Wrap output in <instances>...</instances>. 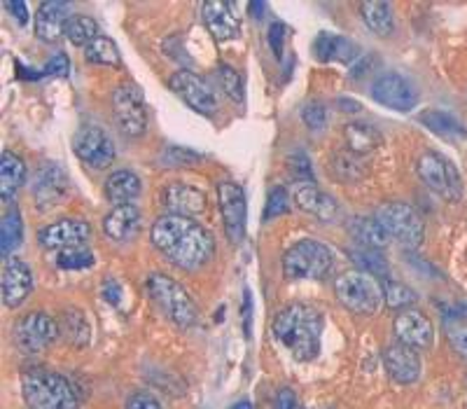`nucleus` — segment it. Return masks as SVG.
Segmentation results:
<instances>
[{
  "mask_svg": "<svg viewBox=\"0 0 467 409\" xmlns=\"http://www.w3.org/2000/svg\"><path fill=\"white\" fill-rule=\"evenodd\" d=\"M215 78H218L220 87L224 89V94L232 99L234 103H241L244 101V80H241V75L227 64H220L215 68Z\"/></svg>",
  "mask_w": 467,
  "mask_h": 409,
  "instance_id": "obj_39",
  "label": "nucleus"
},
{
  "mask_svg": "<svg viewBox=\"0 0 467 409\" xmlns=\"http://www.w3.org/2000/svg\"><path fill=\"white\" fill-rule=\"evenodd\" d=\"M124 409H164V407H161V403L154 398L152 393L140 391V393H133L131 398L127 400V407Z\"/></svg>",
  "mask_w": 467,
  "mask_h": 409,
  "instance_id": "obj_46",
  "label": "nucleus"
},
{
  "mask_svg": "<svg viewBox=\"0 0 467 409\" xmlns=\"http://www.w3.org/2000/svg\"><path fill=\"white\" fill-rule=\"evenodd\" d=\"M31 192L33 199H36V206H40L43 211L58 206L70 192L68 175L58 164H45L33 178Z\"/></svg>",
  "mask_w": 467,
  "mask_h": 409,
  "instance_id": "obj_16",
  "label": "nucleus"
},
{
  "mask_svg": "<svg viewBox=\"0 0 467 409\" xmlns=\"http://www.w3.org/2000/svg\"><path fill=\"white\" fill-rule=\"evenodd\" d=\"M395 340L404 346H411L416 351H428L435 344V328L431 319L419 311V309H407L395 316L393 323Z\"/></svg>",
  "mask_w": 467,
  "mask_h": 409,
  "instance_id": "obj_15",
  "label": "nucleus"
},
{
  "mask_svg": "<svg viewBox=\"0 0 467 409\" xmlns=\"http://www.w3.org/2000/svg\"><path fill=\"white\" fill-rule=\"evenodd\" d=\"M332 173H335V178H339L344 183H356L360 181L365 169H362L358 154L337 152L335 160H332Z\"/></svg>",
  "mask_w": 467,
  "mask_h": 409,
  "instance_id": "obj_37",
  "label": "nucleus"
},
{
  "mask_svg": "<svg viewBox=\"0 0 467 409\" xmlns=\"http://www.w3.org/2000/svg\"><path fill=\"white\" fill-rule=\"evenodd\" d=\"M106 199L115 206H124V204H131L133 199H139V194L143 192V183L133 171H115L106 178Z\"/></svg>",
  "mask_w": 467,
  "mask_h": 409,
  "instance_id": "obj_26",
  "label": "nucleus"
},
{
  "mask_svg": "<svg viewBox=\"0 0 467 409\" xmlns=\"http://www.w3.org/2000/svg\"><path fill=\"white\" fill-rule=\"evenodd\" d=\"M218 202L223 211L224 232L232 239V244H241L245 236V218H248V206H245V194L241 185L232 181H224L218 185Z\"/></svg>",
  "mask_w": 467,
  "mask_h": 409,
  "instance_id": "obj_14",
  "label": "nucleus"
},
{
  "mask_svg": "<svg viewBox=\"0 0 467 409\" xmlns=\"http://www.w3.org/2000/svg\"><path fill=\"white\" fill-rule=\"evenodd\" d=\"M91 236L89 223L82 218H61L37 232V241L47 250H64L85 246Z\"/></svg>",
  "mask_w": 467,
  "mask_h": 409,
  "instance_id": "obj_17",
  "label": "nucleus"
},
{
  "mask_svg": "<svg viewBox=\"0 0 467 409\" xmlns=\"http://www.w3.org/2000/svg\"><path fill=\"white\" fill-rule=\"evenodd\" d=\"M85 58L91 64L101 66H119L122 64V57H119V49L112 43L110 37H96L89 47H85Z\"/></svg>",
  "mask_w": 467,
  "mask_h": 409,
  "instance_id": "obj_36",
  "label": "nucleus"
},
{
  "mask_svg": "<svg viewBox=\"0 0 467 409\" xmlns=\"http://www.w3.org/2000/svg\"><path fill=\"white\" fill-rule=\"evenodd\" d=\"M416 173H419V178L425 185L431 187L432 192H437L446 202H458L462 197L461 173L440 152L428 150V152L420 154L419 160H416Z\"/></svg>",
  "mask_w": 467,
  "mask_h": 409,
  "instance_id": "obj_8",
  "label": "nucleus"
},
{
  "mask_svg": "<svg viewBox=\"0 0 467 409\" xmlns=\"http://www.w3.org/2000/svg\"><path fill=\"white\" fill-rule=\"evenodd\" d=\"M140 229H143V215L136 204L115 206L103 218V232L108 239L117 241V244H129V241L139 239Z\"/></svg>",
  "mask_w": 467,
  "mask_h": 409,
  "instance_id": "obj_21",
  "label": "nucleus"
},
{
  "mask_svg": "<svg viewBox=\"0 0 467 409\" xmlns=\"http://www.w3.org/2000/svg\"><path fill=\"white\" fill-rule=\"evenodd\" d=\"M26 183V164L15 152L5 150L0 157V197L10 204L19 187Z\"/></svg>",
  "mask_w": 467,
  "mask_h": 409,
  "instance_id": "obj_30",
  "label": "nucleus"
},
{
  "mask_svg": "<svg viewBox=\"0 0 467 409\" xmlns=\"http://www.w3.org/2000/svg\"><path fill=\"white\" fill-rule=\"evenodd\" d=\"M292 197H295V204L304 213L323 220V223H335V220L341 218L339 202L325 190H320L318 185H314V183H297Z\"/></svg>",
  "mask_w": 467,
  "mask_h": 409,
  "instance_id": "obj_18",
  "label": "nucleus"
},
{
  "mask_svg": "<svg viewBox=\"0 0 467 409\" xmlns=\"http://www.w3.org/2000/svg\"><path fill=\"white\" fill-rule=\"evenodd\" d=\"M287 211H290V197H287V192L283 190V187H274V190L269 192V197H266L265 220L281 218Z\"/></svg>",
  "mask_w": 467,
  "mask_h": 409,
  "instance_id": "obj_41",
  "label": "nucleus"
},
{
  "mask_svg": "<svg viewBox=\"0 0 467 409\" xmlns=\"http://www.w3.org/2000/svg\"><path fill=\"white\" fill-rule=\"evenodd\" d=\"M232 409H253V404L245 403V400H244V403H236V404H234Z\"/></svg>",
  "mask_w": 467,
  "mask_h": 409,
  "instance_id": "obj_53",
  "label": "nucleus"
},
{
  "mask_svg": "<svg viewBox=\"0 0 467 409\" xmlns=\"http://www.w3.org/2000/svg\"><path fill=\"white\" fill-rule=\"evenodd\" d=\"M302 120L311 131H323L325 124H327V110L320 101H308L302 108Z\"/></svg>",
  "mask_w": 467,
  "mask_h": 409,
  "instance_id": "obj_42",
  "label": "nucleus"
},
{
  "mask_svg": "<svg viewBox=\"0 0 467 409\" xmlns=\"http://www.w3.org/2000/svg\"><path fill=\"white\" fill-rule=\"evenodd\" d=\"M290 169L292 173L297 175V183H314V169H311V162L304 152H295L290 157Z\"/></svg>",
  "mask_w": 467,
  "mask_h": 409,
  "instance_id": "obj_44",
  "label": "nucleus"
},
{
  "mask_svg": "<svg viewBox=\"0 0 467 409\" xmlns=\"http://www.w3.org/2000/svg\"><path fill=\"white\" fill-rule=\"evenodd\" d=\"M383 367H386L388 377L393 382L404 383H416L420 379V358L416 349L404 344H390L383 351Z\"/></svg>",
  "mask_w": 467,
  "mask_h": 409,
  "instance_id": "obj_20",
  "label": "nucleus"
},
{
  "mask_svg": "<svg viewBox=\"0 0 467 409\" xmlns=\"http://www.w3.org/2000/svg\"><path fill=\"white\" fill-rule=\"evenodd\" d=\"M66 37H68V43L78 45V47H89L96 37H101V33H99V24L91 16L75 15L66 24Z\"/></svg>",
  "mask_w": 467,
  "mask_h": 409,
  "instance_id": "obj_34",
  "label": "nucleus"
},
{
  "mask_svg": "<svg viewBox=\"0 0 467 409\" xmlns=\"http://www.w3.org/2000/svg\"><path fill=\"white\" fill-rule=\"evenodd\" d=\"M58 335L66 344L75 346V349H82L91 341V323L87 319V314L82 309H66L61 319H58Z\"/></svg>",
  "mask_w": 467,
  "mask_h": 409,
  "instance_id": "obj_28",
  "label": "nucleus"
},
{
  "mask_svg": "<svg viewBox=\"0 0 467 409\" xmlns=\"http://www.w3.org/2000/svg\"><path fill=\"white\" fill-rule=\"evenodd\" d=\"M103 298H106L110 304H119V283L108 278L106 286H103Z\"/></svg>",
  "mask_w": 467,
  "mask_h": 409,
  "instance_id": "obj_50",
  "label": "nucleus"
},
{
  "mask_svg": "<svg viewBox=\"0 0 467 409\" xmlns=\"http://www.w3.org/2000/svg\"><path fill=\"white\" fill-rule=\"evenodd\" d=\"M348 236L358 244V248L381 250L390 244V234L383 229L377 218H353L348 225Z\"/></svg>",
  "mask_w": 467,
  "mask_h": 409,
  "instance_id": "obj_27",
  "label": "nucleus"
},
{
  "mask_svg": "<svg viewBox=\"0 0 467 409\" xmlns=\"http://www.w3.org/2000/svg\"><path fill=\"white\" fill-rule=\"evenodd\" d=\"M148 295L161 314L178 328L187 330L199 323V307L192 299L190 292L166 274H150L148 277Z\"/></svg>",
  "mask_w": 467,
  "mask_h": 409,
  "instance_id": "obj_4",
  "label": "nucleus"
},
{
  "mask_svg": "<svg viewBox=\"0 0 467 409\" xmlns=\"http://www.w3.org/2000/svg\"><path fill=\"white\" fill-rule=\"evenodd\" d=\"M350 257H353V262H356L358 267H362V271H365V274H372V277L386 274V269H388L386 260H383V256L379 253V250L356 248V250H350Z\"/></svg>",
  "mask_w": 467,
  "mask_h": 409,
  "instance_id": "obj_40",
  "label": "nucleus"
},
{
  "mask_svg": "<svg viewBox=\"0 0 467 409\" xmlns=\"http://www.w3.org/2000/svg\"><path fill=\"white\" fill-rule=\"evenodd\" d=\"M374 218L383 225L390 239H398L402 246L419 248L425 239V223L414 206L402 202H388L374 211Z\"/></svg>",
  "mask_w": 467,
  "mask_h": 409,
  "instance_id": "obj_7",
  "label": "nucleus"
},
{
  "mask_svg": "<svg viewBox=\"0 0 467 409\" xmlns=\"http://www.w3.org/2000/svg\"><path fill=\"white\" fill-rule=\"evenodd\" d=\"M24 239V220L19 208H10L3 215V225H0V256L10 257L12 250L19 248Z\"/></svg>",
  "mask_w": 467,
  "mask_h": 409,
  "instance_id": "obj_33",
  "label": "nucleus"
},
{
  "mask_svg": "<svg viewBox=\"0 0 467 409\" xmlns=\"http://www.w3.org/2000/svg\"><path fill=\"white\" fill-rule=\"evenodd\" d=\"M335 265L332 250L316 239L297 241L283 256V274L287 281H320Z\"/></svg>",
  "mask_w": 467,
  "mask_h": 409,
  "instance_id": "obj_5",
  "label": "nucleus"
},
{
  "mask_svg": "<svg viewBox=\"0 0 467 409\" xmlns=\"http://www.w3.org/2000/svg\"><path fill=\"white\" fill-rule=\"evenodd\" d=\"M383 302H386L388 309H395V311H407V309H411L416 304V299H419V295H416L414 290L409 286H404V283L400 281H383Z\"/></svg>",
  "mask_w": 467,
  "mask_h": 409,
  "instance_id": "obj_35",
  "label": "nucleus"
},
{
  "mask_svg": "<svg viewBox=\"0 0 467 409\" xmlns=\"http://www.w3.org/2000/svg\"><path fill=\"white\" fill-rule=\"evenodd\" d=\"M150 239L171 265L182 271L199 269L215 253V239L211 229L199 225L197 220L173 215V213H166L154 220Z\"/></svg>",
  "mask_w": 467,
  "mask_h": 409,
  "instance_id": "obj_1",
  "label": "nucleus"
},
{
  "mask_svg": "<svg viewBox=\"0 0 467 409\" xmlns=\"http://www.w3.org/2000/svg\"><path fill=\"white\" fill-rule=\"evenodd\" d=\"M164 206L166 211L173 213V215H199V213L206 211V194H203L199 187L187 185V183H169L164 187Z\"/></svg>",
  "mask_w": 467,
  "mask_h": 409,
  "instance_id": "obj_22",
  "label": "nucleus"
},
{
  "mask_svg": "<svg viewBox=\"0 0 467 409\" xmlns=\"http://www.w3.org/2000/svg\"><path fill=\"white\" fill-rule=\"evenodd\" d=\"M12 337H15V344L26 353H40V351L49 349L57 337H61L58 335V320H54L45 311H31L16 320Z\"/></svg>",
  "mask_w": 467,
  "mask_h": 409,
  "instance_id": "obj_10",
  "label": "nucleus"
},
{
  "mask_svg": "<svg viewBox=\"0 0 467 409\" xmlns=\"http://www.w3.org/2000/svg\"><path fill=\"white\" fill-rule=\"evenodd\" d=\"M5 10L15 16V22L19 26L28 22V10H26V3H5Z\"/></svg>",
  "mask_w": 467,
  "mask_h": 409,
  "instance_id": "obj_49",
  "label": "nucleus"
},
{
  "mask_svg": "<svg viewBox=\"0 0 467 409\" xmlns=\"http://www.w3.org/2000/svg\"><path fill=\"white\" fill-rule=\"evenodd\" d=\"M112 110H115V122L122 129V133L131 139L143 136L148 129V110H145L143 91L139 87L131 82L117 87L112 94Z\"/></svg>",
  "mask_w": 467,
  "mask_h": 409,
  "instance_id": "obj_9",
  "label": "nucleus"
},
{
  "mask_svg": "<svg viewBox=\"0 0 467 409\" xmlns=\"http://www.w3.org/2000/svg\"><path fill=\"white\" fill-rule=\"evenodd\" d=\"M278 409H297V403H295V395L287 391V388H283L281 393H278Z\"/></svg>",
  "mask_w": 467,
  "mask_h": 409,
  "instance_id": "obj_51",
  "label": "nucleus"
},
{
  "mask_svg": "<svg viewBox=\"0 0 467 409\" xmlns=\"http://www.w3.org/2000/svg\"><path fill=\"white\" fill-rule=\"evenodd\" d=\"M360 15L362 22L367 24V28L377 36L388 37L393 36L395 31V16H393V7L388 5V3H362L360 5Z\"/></svg>",
  "mask_w": 467,
  "mask_h": 409,
  "instance_id": "obj_32",
  "label": "nucleus"
},
{
  "mask_svg": "<svg viewBox=\"0 0 467 409\" xmlns=\"http://www.w3.org/2000/svg\"><path fill=\"white\" fill-rule=\"evenodd\" d=\"M344 141L348 152L353 154H367L374 152V150L381 145V133H379L377 127L367 122H348L344 127Z\"/></svg>",
  "mask_w": 467,
  "mask_h": 409,
  "instance_id": "obj_31",
  "label": "nucleus"
},
{
  "mask_svg": "<svg viewBox=\"0 0 467 409\" xmlns=\"http://www.w3.org/2000/svg\"><path fill=\"white\" fill-rule=\"evenodd\" d=\"M57 267L61 269H87L96 262L94 253H91L87 246H73V248H64V250H57Z\"/></svg>",
  "mask_w": 467,
  "mask_h": 409,
  "instance_id": "obj_38",
  "label": "nucleus"
},
{
  "mask_svg": "<svg viewBox=\"0 0 467 409\" xmlns=\"http://www.w3.org/2000/svg\"><path fill=\"white\" fill-rule=\"evenodd\" d=\"M68 70H70L68 57H66L64 52H58V54H54L52 58H49L43 73L45 75H58V78H66V75H68Z\"/></svg>",
  "mask_w": 467,
  "mask_h": 409,
  "instance_id": "obj_47",
  "label": "nucleus"
},
{
  "mask_svg": "<svg viewBox=\"0 0 467 409\" xmlns=\"http://www.w3.org/2000/svg\"><path fill=\"white\" fill-rule=\"evenodd\" d=\"M339 106H341V108H348V110H346V112H358V110H360V103H356V101H346V99H341Z\"/></svg>",
  "mask_w": 467,
  "mask_h": 409,
  "instance_id": "obj_52",
  "label": "nucleus"
},
{
  "mask_svg": "<svg viewBox=\"0 0 467 409\" xmlns=\"http://www.w3.org/2000/svg\"><path fill=\"white\" fill-rule=\"evenodd\" d=\"M372 99L381 106L390 108L398 112H409L419 106L420 96L419 89L411 80H407L400 73H386L381 75L372 85Z\"/></svg>",
  "mask_w": 467,
  "mask_h": 409,
  "instance_id": "obj_12",
  "label": "nucleus"
},
{
  "mask_svg": "<svg viewBox=\"0 0 467 409\" xmlns=\"http://www.w3.org/2000/svg\"><path fill=\"white\" fill-rule=\"evenodd\" d=\"M70 5L68 3H58V0H47L37 7L36 16V36L43 43L52 45L58 37L66 36V24L70 19Z\"/></svg>",
  "mask_w": 467,
  "mask_h": 409,
  "instance_id": "obj_23",
  "label": "nucleus"
},
{
  "mask_svg": "<svg viewBox=\"0 0 467 409\" xmlns=\"http://www.w3.org/2000/svg\"><path fill=\"white\" fill-rule=\"evenodd\" d=\"M271 332L295 361H314L320 353L323 314L311 304H290L278 311L271 323Z\"/></svg>",
  "mask_w": 467,
  "mask_h": 409,
  "instance_id": "obj_2",
  "label": "nucleus"
},
{
  "mask_svg": "<svg viewBox=\"0 0 467 409\" xmlns=\"http://www.w3.org/2000/svg\"><path fill=\"white\" fill-rule=\"evenodd\" d=\"M314 54L325 64H350L362 57L360 47L339 33H320L314 40Z\"/></svg>",
  "mask_w": 467,
  "mask_h": 409,
  "instance_id": "obj_24",
  "label": "nucleus"
},
{
  "mask_svg": "<svg viewBox=\"0 0 467 409\" xmlns=\"http://www.w3.org/2000/svg\"><path fill=\"white\" fill-rule=\"evenodd\" d=\"M283 43H285V28H283V24H271L269 28V45L271 49H274V54H276L278 58L283 57Z\"/></svg>",
  "mask_w": 467,
  "mask_h": 409,
  "instance_id": "obj_48",
  "label": "nucleus"
},
{
  "mask_svg": "<svg viewBox=\"0 0 467 409\" xmlns=\"http://www.w3.org/2000/svg\"><path fill=\"white\" fill-rule=\"evenodd\" d=\"M199 160H202V157H199L197 152H192V150H185V148H166L160 157V162L166 166V169L187 166L192 164V162H199Z\"/></svg>",
  "mask_w": 467,
  "mask_h": 409,
  "instance_id": "obj_43",
  "label": "nucleus"
},
{
  "mask_svg": "<svg viewBox=\"0 0 467 409\" xmlns=\"http://www.w3.org/2000/svg\"><path fill=\"white\" fill-rule=\"evenodd\" d=\"M234 10H236L234 3H218V0H211V3L202 5L203 24L218 40H232V37L239 36L241 24Z\"/></svg>",
  "mask_w": 467,
  "mask_h": 409,
  "instance_id": "obj_25",
  "label": "nucleus"
},
{
  "mask_svg": "<svg viewBox=\"0 0 467 409\" xmlns=\"http://www.w3.org/2000/svg\"><path fill=\"white\" fill-rule=\"evenodd\" d=\"M75 154L85 162L89 169H108L115 162V141L110 133L99 124H85L73 139Z\"/></svg>",
  "mask_w": 467,
  "mask_h": 409,
  "instance_id": "obj_11",
  "label": "nucleus"
},
{
  "mask_svg": "<svg viewBox=\"0 0 467 409\" xmlns=\"http://www.w3.org/2000/svg\"><path fill=\"white\" fill-rule=\"evenodd\" d=\"M419 122L425 124L435 136L449 141V143H467V129L449 112L423 110L419 115Z\"/></svg>",
  "mask_w": 467,
  "mask_h": 409,
  "instance_id": "obj_29",
  "label": "nucleus"
},
{
  "mask_svg": "<svg viewBox=\"0 0 467 409\" xmlns=\"http://www.w3.org/2000/svg\"><path fill=\"white\" fill-rule=\"evenodd\" d=\"M22 393L31 409H78L82 404L78 383L49 370H31L24 374Z\"/></svg>",
  "mask_w": 467,
  "mask_h": 409,
  "instance_id": "obj_3",
  "label": "nucleus"
},
{
  "mask_svg": "<svg viewBox=\"0 0 467 409\" xmlns=\"http://www.w3.org/2000/svg\"><path fill=\"white\" fill-rule=\"evenodd\" d=\"M337 299L358 316H374L383 304V286L365 271H346L335 283Z\"/></svg>",
  "mask_w": 467,
  "mask_h": 409,
  "instance_id": "obj_6",
  "label": "nucleus"
},
{
  "mask_svg": "<svg viewBox=\"0 0 467 409\" xmlns=\"http://www.w3.org/2000/svg\"><path fill=\"white\" fill-rule=\"evenodd\" d=\"M33 290V271L19 257H7L3 267V302L5 307L16 309L26 302Z\"/></svg>",
  "mask_w": 467,
  "mask_h": 409,
  "instance_id": "obj_19",
  "label": "nucleus"
},
{
  "mask_svg": "<svg viewBox=\"0 0 467 409\" xmlns=\"http://www.w3.org/2000/svg\"><path fill=\"white\" fill-rule=\"evenodd\" d=\"M169 85L171 89L181 96L192 110H197L199 115L211 117L218 112V96H215V91H213L197 73H192V70H178V73L171 75Z\"/></svg>",
  "mask_w": 467,
  "mask_h": 409,
  "instance_id": "obj_13",
  "label": "nucleus"
},
{
  "mask_svg": "<svg viewBox=\"0 0 467 409\" xmlns=\"http://www.w3.org/2000/svg\"><path fill=\"white\" fill-rule=\"evenodd\" d=\"M446 337L451 340L453 349L462 358H467V325H451V328H446Z\"/></svg>",
  "mask_w": 467,
  "mask_h": 409,
  "instance_id": "obj_45",
  "label": "nucleus"
}]
</instances>
